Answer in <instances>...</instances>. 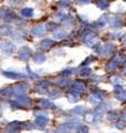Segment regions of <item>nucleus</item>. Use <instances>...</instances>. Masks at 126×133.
I'll use <instances>...</instances> for the list:
<instances>
[{
  "mask_svg": "<svg viewBox=\"0 0 126 133\" xmlns=\"http://www.w3.org/2000/svg\"><path fill=\"white\" fill-rule=\"evenodd\" d=\"M22 13L27 17H30V16H32V10L29 9V8H26V9L22 10Z\"/></svg>",
  "mask_w": 126,
  "mask_h": 133,
  "instance_id": "nucleus-2",
  "label": "nucleus"
},
{
  "mask_svg": "<svg viewBox=\"0 0 126 133\" xmlns=\"http://www.w3.org/2000/svg\"><path fill=\"white\" fill-rule=\"evenodd\" d=\"M80 4H88V2H90V0H79Z\"/></svg>",
  "mask_w": 126,
  "mask_h": 133,
  "instance_id": "nucleus-3",
  "label": "nucleus"
},
{
  "mask_svg": "<svg viewBox=\"0 0 126 133\" xmlns=\"http://www.w3.org/2000/svg\"><path fill=\"white\" fill-rule=\"evenodd\" d=\"M107 1H106V0H99V1H97V6H99L100 8H102V9H104V8H106L107 7Z\"/></svg>",
  "mask_w": 126,
  "mask_h": 133,
  "instance_id": "nucleus-1",
  "label": "nucleus"
}]
</instances>
